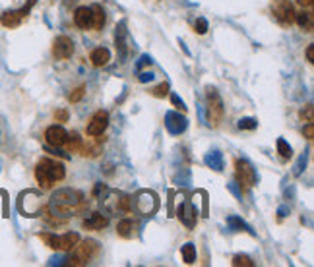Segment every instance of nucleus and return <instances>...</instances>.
I'll return each instance as SVG.
<instances>
[{"label":"nucleus","mask_w":314,"mask_h":267,"mask_svg":"<svg viewBox=\"0 0 314 267\" xmlns=\"http://www.w3.org/2000/svg\"><path fill=\"white\" fill-rule=\"evenodd\" d=\"M51 209L56 217H70L84 209V198L76 190H61L51 198Z\"/></svg>","instance_id":"obj_1"},{"label":"nucleus","mask_w":314,"mask_h":267,"mask_svg":"<svg viewBox=\"0 0 314 267\" xmlns=\"http://www.w3.org/2000/svg\"><path fill=\"white\" fill-rule=\"evenodd\" d=\"M66 171H64V165L58 161H52V159H41L37 167H35V178L39 182V186L45 190H49L54 182L64 180Z\"/></svg>","instance_id":"obj_2"},{"label":"nucleus","mask_w":314,"mask_h":267,"mask_svg":"<svg viewBox=\"0 0 314 267\" xmlns=\"http://www.w3.org/2000/svg\"><path fill=\"white\" fill-rule=\"evenodd\" d=\"M72 250H74V254L68 259V265H86L99 256V244L95 240H78V244Z\"/></svg>","instance_id":"obj_3"},{"label":"nucleus","mask_w":314,"mask_h":267,"mask_svg":"<svg viewBox=\"0 0 314 267\" xmlns=\"http://www.w3.org/2000/svg\"><path fill=\"white\" fill-rule=\"evenodd\" d=\"M39 238L52 250L68 252L78 244L80 236L76 233H66V234H52V233H43L39 234Z\"/></svg>","instance_id":"obj_4"},{"label":"nucleus","mask_w":314,"mask_h":267,"mask_svg":"<svg viewBox=\"0 0 314 267\" xmlns=\"http://www.w3.org/2000/svg\"><path fill=\"white\" fill-rule=\"evenodd\" d=\"M208 97H209V103H208V122L209 126H219V122L223 118V103H221V97L219 93L213 89V87H209L208 89Z\"/></svg>","instance_id":"obj_5"},{"label":"nucleus","mask_w":314,"mask_h":267,"mask_svg":"<svg viewBox=\"0 0 314 267\" xmlns=\"http://www.w3.org/2000/svg\"><path fill=\"white\" fill-rule=\"evenodd\" d=\"M273 17L278 19L279 26L283 27H289L295 24V8H293V4L289 2V0H278L276 2V6H273Z\"/></svg>","instance_id":"obj_6"},{"label":"nucleus","mask_w":314,"mask_h":267,"mask_svg":"<svg viewBox=\"0 0 314 267\" xmlns=\"http://www.w3.org/2000/svg\"><path fill=\"white\" fill-rule=\"evenodd\" d=\"M235 174L239 184L244 186V188H250L256 182V173H254L252 165L248 161H244V159H237L235 161Z\"/></svg>","instance_id":"obj_7"},{"label":"nucleus","mask_w":314,"mask_h":267,"mask_svg":"<svg viewBox=\"0 0 314 267\" xmlns=\"http://www.w3.org/2000/svg\"><path fill=\"white\" fill-rule=\"evenodd\" d=\"M107 126H109V114H107V111H97L91 116V120L87 122V136H91V138L103 136Z\"/></svg>","instance_id":"obj_8"},{"label":"nucleus","mask_w":314,"mask_h":267,"mask_svg":"<svg viewBox=\"0 0 314 267\" xmlns=\"http://www.w3.org/2000/svg\"><path fill=\"white\" fill-rule=\"evenodd\" d=\"M72 54H74V43H72V39H68L66 35L56 37L54 43H52V56L56 60H66Z\"/></svg>","instance_id":"obj_9"},{"label":"nucleus","mask_w":314,"mask_h":267,"mask_svg":"<svg viewBox=\"0 0 314 267\" xmlns=\"http://www.w3.org/2000/svg\"><path fill=\"white\" fill-rule=\"evenodd\" d=\"M45 139L47 143L52 147H62L66 146V139H68V132L62 128V126H49L47 132H45Z\"/></svg>","instance_id":"obj_10"},{"label":"nucleus","mask_w":314,"mask_h":267,"mask_svg":"<svg viewBox=\"0 0 314 267\" xmlns=\"http://www.w3.org/2000/svg\"><path fill=\"white\" fill-rule=\"evenodd\" d=\"M136 207H138L140 213H144V215H151L153 211L157 209V199L153 194H149V192H144V194H140L138 201H136Z\"/></svg>","instance_id":"obj_11"},{"label":"nucleus","mask_w":314,"mask_h":267,"mask_svg":"<svg viewBox=\"0 0 314 267\" xmlns=\"http://www.w3.org/2000/svg\"><path fill=\"white\" fill-rule=\"evenodd\" d=\"M74 24H76L80 29H87V27H91V8H87V6H80V8L74 12Z\"/></svg>","instance_id":"obj_12"},{"label":"nucleus","mask_w":314,"mask_h":267,"mask_svg":"<svg viewBox=\"0 0 314 267\" xmlns=\"http://www.w3.org/2000/svg\"><path fill=\"white\" fill-rule=\"evenodd\" d=\"M107 224H109V219L103 217L101 213H91V215L84 221V227H86L87 231H101V229H105Z\"/></svg>","instance_id":"obj_13"},{"label":"nucleus","mask_w":314,"mask_h":267,"mask_svg":"<svg viewBox=\"0 0 314 267\" xmlns=\"http://www.w3.org/2000/svg\"><path fill=\"white\" fill-rule=\"evenodd\" d=\"M89 60H91L93 66H105L107 62L111 60V52H109V49H105V47H97L89 54Z\"/></svg>","instance_id":"obj_14"},{"label":"nucleus","mask_w":314,"mask_h":267,"mask_svg":"<svg viewBox=\"0 0 314 267\" xmlns=\"http://www.w3.org/2000/svg\"><path fill=\"white\" fill-rule=\"evenodd\" d=\"M105 10L99 6V4H93L91 6V27L95 29V31H101L105 26Z\"/></svg>","instance_id":"obj_15"},{"label":"nucleus","mask_w":314,"mask_h":267,"mask_svg":"<svg viewBox=\"0 0 314 267\" xmlns=\"http://www.w3.org/2000/svg\"><path fill=\"white\" fill-rule=\"evenodd\" d=\"M0 24L4 27H10V29H14L22 24V14L16 12V10H8V12H4L2 17H0Z\"/></svg>","instance_id":"obj_16"},{"label":"nucleus","mask_w":314,"mask_h":267,"mask_svg":"<svg viewBox=\"0 0 314 267\" xmlns=\"http://www.w3.org/2000/svg\"><path fill=\"white\" fill-rule=\"evenodd\" d=\"M295 24H299V26L303 27L305 31H312L314 27V17H312V12H299V14H295Z\"/></svg>","instance_id":"obj_17"},{"label":"nucleus","mask_w":314,"mask_h":267,"mask_svg":"<svg viewBox=\"0 0 314 267\" xmlns=\"http://www.w3.org/2000/svg\"><path fill=\"white\" fill-rule=\"evenodd\" d=\"M116 233H119V236H122V238H132V236L136 234V223H134L132 219H124V221H121L119 227H116Z\"/></svg>","instance_id":"obj_18"},{"label":"nucleus","mask_w":314,"mask_h":267,"mask_svg":"<svg viewBox=\"0 0 314 267\" xmlns=\"http://www.w3.org/2000/svg\"><path fill=\"white\" fill-rule=\"evenodd\" d=\"M66 146H68L70 153H80V149H82V146H84V141H82V138H80L78 134H72V136L68 134Z\"/></svg>","instance_id":"obj_19"},{"label":"nucleus","mask_w":314,"mask_h":267,"mask_svg":"<svg viewBox=\"0 0 314 267\" xmlns=\"http://www.w3.org/2000/svg\"><path fill=\"white\" fill-rule=\"evenodd\" d=\"M181 254H183L184 263H194L196 261V246L194 244H184Z\"/></svg>","instance_id":"obj_20"},{"label":"nucleus","mask_w":314,"mask_h":267,"mask_svg":"<svg viewBox=\"0 0 314 267\" xmlns=\"http://www.w3.org/2000/svg\"><path fill=\"white\" fill-rule=\"evenodd\" d=\"M84 95H86V86H80L68 95V101H70V103H78V101H82V99H84Z\"/></svg>","instance_id":"obj_21"},{"label":"nucleus","mask_w":314,"mask_h":267,"mask_svg":"<svg viewBox=\"0 0 314 267\" xmlns=\"http://www.w3.org/2000/svg\"><path fill=\"white\" fill-rule=\"evenodd\" d=\"M233 265H235V267H241V265L252 267V265H254V261H252L250 258H248V256H241V254H239V256H235V258H233Z\"/></svg>","instance_id":"obj_22"},{"label":"nucleus","mask_w":314,"mask_h":267,"mask_svg":"<svg viewBox=\"0 0 314 267\" xmlns=\"http://www.w3.org/2000/svg\"><path fill=\"white\" fill-rule=\"evenodd\" d=\"M278 149L283 159H289V157H291V147L285 143V139H278Z\"/></svg>","instance_id":"obj_23"},{"label":"nucleus","mask_w":314,"mask_h":267,"mask_svg":"<svg viewBox=\"0 0 314 267\" xmlns=\"http://www.w3.org/2000/svg\"><path fill=\"white\" fill-rule=\"evenodd\" d=\"M167 93H169V84H167V81H163L161 86H157L155 89H153V97H157V99H163Z\"/></svg>","instance_id":"obj_24"},{"label":"nucleus","mask_w":314,"mask_h":267,"mask_svg":"<svg viewBox=\"0 0 314 267\" xmlns=\"http://www.w3.org/2000/svg\"><path fill=\"white\" fill-rule=\"evenodd\" d=\"M256 126H258V124H256V120H254V118H241V120H239V128L254 130Z\"/></svg>","instance_id":"obj_25"},{"label":"nucleus","mask_w":314,"mask_h":267,"mask_svg":"<svg viewBox=\"0 0 314 267\" xmlns=\"http://www.w3.org/2000/svg\"><path fill=\"white\" fill-rule=\"evenodd\" d=\"M194 29H196V33L204 35L206 31H208V22L204 19V17H200V19H196V24H194Z\"/></svg>","instance_id":"obj_26"},{"label":"nucleus","mask_w":314,"mask_h":267,"mask_svg":"<svg viewBox=\"0 0 314 267\" xmlns=\"http://www.w3.org/2000/svg\"><path fill=\"white\" fill-rule=\"evenodd\" d=\"M54 120H56V122H66V120H68V111H66V109L56 111V112H54Z\"/></svg>","instance_id":"obj_27"},{"label":"nucleus","mask_w":314,"mask_h":267,"mask_svg":"<svg viewBox=\"0 0 314 267\" xmlns=\"http://www.w3.org/2000/svg\"><path fill=\"white\" fill-rule=\"evenodd\" d=\"M305 136H306V139H312L314 138V124H312V122H306Z\"/></svg>","instance_id":"obj_28"},{"label":"nucleus","mask_w":314,"mask_h":267,"mask_svg":"<svg viewBox=\"0 0 314 267\" xmlns=\"http://www.w3.org/2000/svg\"><path fill=\"white\" fill-rule=\"evenodd\" d=\"M306 60L312 64L314 62V45H308L306 47Z\"/></svg>","instance_id":"obj_29"},{"label":"nucleus","mask_w":314,"mask_h":267,"mask_svg":"<svg viewBox=\"0 0 314 267\" xmlns=\"http://www.w3.org/2000/svg\"><path fill=\"white\" fill-rule=\"evenodd\" d=\"M171 99H173V103L176 105V109H181V111H184V103H183V101H181V99H179V97H176V95H173Z\"/></svg>","instance_id":"obj_30"},{"label":"nucleus","mask_w":314,"mask_h":267,"mask_svg":"<svg viewBox=\"0 0 314 267\" xmlns=\"http://www.w3.org/2000/svg\"><path fill=\"white\" fill-rule=\"evenodd\" d=\"M297 2H299L301 6H312V2H314V0H297Z\"/></svg>","instance_id":"obj_31"}]
</instances>
